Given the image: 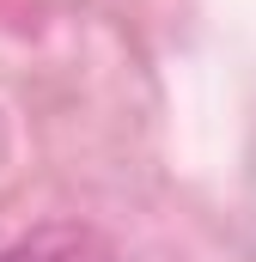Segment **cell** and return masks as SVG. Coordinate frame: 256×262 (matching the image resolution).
<instances>
[{
    "mask_svg": "<svg viewBox=\"0 0 256 262\" xmlns=\"http://www.w3.org/2000/svg\"><path fill=\"white\" fill-rule=\"evenodd\" d=\"M0 262H116V244H110L98 226L55 220V226L25 232L18 244H6V250H0Z\"/></svg>",
    "mask_w": 256,
    "mask_h": 262,
    "instance_id": "6da1fadb",
    "label": "cell"
}]
</instances>
